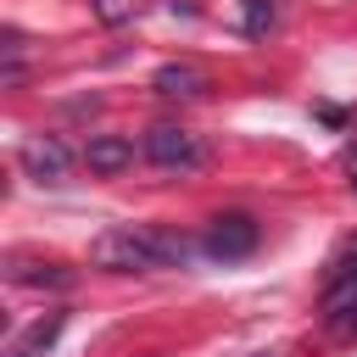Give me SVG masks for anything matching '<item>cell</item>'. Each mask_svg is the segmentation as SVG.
I'll return each mask as SVG.
<instances>
[{
    "label": "cell",
    "instance_id": "obj_1",
    "mask_svg": "<svg viewBox=\"0 0 357 357\" xmlns=\"http://www.w3.org/2000/svg\"><path fill=\"white\" fill-rule=\"evenodd\" d=\"M89 262L95 268H112V273H151L162 268V251L151 240V229H106L95 245H89Z\"/></svg>",
    "mask_w": 357,
    "mask_h": 357
},
{
    "label": "cell",
    "instance_id": "obj_2",
    "mask_svg": "<svg viewBox=\"0 0 357 357\" xmlns=\"http://www.w3.org/2000/svg\"><path fill=\"white\" fill-rule=\"evenodd\" d=\"M257 245H262V229H257L251 212H218V218L206 223V240H201V251L218 257V262H240V257H251Z\"/></svg>",
    "mask_w": 357,
    "mask_h": 357
},
{
    "label": "cell",
    "instance_id": "obj_3",
    "mask_svg": "<svg viewBox=\"0 0 357 357\" xmlns=\"http://www.w3.org/2000/svg\"><path fill=\"white\" fill-rule=\"evenodd\" d=\"M145 156H151L156 167H167V173H184V167H201V162H206V145H201L190 128H178V123H156V128L145 134Z\"/></svg>",
    "mask_w": 357,
    "mask_h": 357
},
{
    "label": "cell",
    "instance_id": "obj_4",
    "mask_svg": "<svg viewBox=\"0 0 357 357\" xmlns=\"http://www.w3.org/2000/svg\"><path fill=\"white\" fill-rule=\"evenodd\" d=\"M17 162H22V173H28V178H45V184H56V178H67V167H73V151H67L56 134H33V139H22Z\"/></svg>",
    "mask_w": 357,
    "mask_h": 357
},
{
    "label": "cell",
    "instance_id": "obj_5",
    "mask_svg": "<svg viewBox=\"0 0 357 357\" xmlns=\"http://www.w3.org/2000/svg\"><path fill=\"white\" fill-rule=\"evenodd\" d=\"M151 89H156V95H173V100H195V95L206 89V73H201L195 61H167V67H156Z\"/></svg>",
    "mask_w": 357,
    "mask_h": 357
},
{
    "label": "cell",
    "instance_id": "obj_6",
    "mask_svg": "<svg viewBox=\"0 0 357 357\" xmlns=\"http://www.w3.org/2000/svg\"><path fill=\"white\" fill-rule=\"evenodd\" d=\"M84 162H89V173H123V167L134 162V139H123V134H95V139L84 145Z\"/></svg>",
    "mask_w": 357,
    "mask_h": 357
},
{
    "label": "cell",
    "instance_id": "obj_7",
    "mask_svg": "<svg viewBox=\"0 0 357 357\" xmlns=\"http://www.w3.org/2000/svg\"><path fill=\"white\" fill-rule=\"evenodd\" d=\"M61 324H67L61 312H45V318H33V324H28V329L11 340V351H6V357H39V351H50V346H56V335H61Z\"/></svg>",
    "mask_w": 357,
    "mask_h": 357
},
{
    "label": "cell",
    "instance_id": "obj_8",
    "mask_svg": "<svg viewBox=\"0 0 357 357\" xmlns=\"http://www.w3.org/2000/svg\"><path fill=\"white\" fill-rule=\"evenodd\" d=\"M6 273H11L17 284H73V268H61V262H33V257H11Z\"/></svg>",
    "mask_w": 357,
    "mask_h": 357
},
{
    "label": "cell",
    "instance_id": "obj_9",
    "mask_svg": "<svg viewBox=\"0 0 357 357\" xmlns=\"http://www.w3.org/2000/svg\"><path fill=\"white\" fill-rule=\"evenodd\" d=\"M318 312H324V318H329V324L340 329V324H346V318L357 312V273H340V279H335V284L324 290V301H318Z\"/></svg>",
    "mask_w": 357,
    "mask_h": 357
},
{
    "label": "cell",
    "instance_id": "obj_10",
    "mask_svg": "<svg viewBox=\"0 0 357 357\" xmlns=\"http://www.w3.org/2000/svg\"><path fill=\"white\" fill-rule=\"evenodd\" d=\"M89 11H95L106 28H123V22H134V17L145 11V0H89Z\"/></svg>",
    "mask_w": 357,
    "mask_h": 357
},
{
    "label": "cell",
    "instance_id": "obj_11",
    "mask_svg": "<svg viewBox=\"0 0 357 357\" xmlns=\"http://www.w3.org/2000/svg\"><path fill=\"white\" fill-rule=\"evenodd\" d=\"M273 17H279L273 0H245V33H251V39H262V33L273 28Z\"/></svg>",
    "mask_w": 357,
    "mask_h": 357
},
{
    "label": "cell",
    "instance_id": "obj_12",
    "mask_svg": "<svg viewBox=\"0 0 357 357\" xmlns=\"http://www.w3.org/2000/svg\"><path fill=\"white\" fill-rule=\"evenodd\" d=\"M346 273H357V234L346 240Z\"/></svg>",
    "mask_w": 357,
    "mask_h": 357
},
{
    "label": "cell",
    "instance_id": "obj_13",
    "mask_svg": "<svg viewBox=\"0 0 357 357\" xmlns=\"http://www.w3.org/2000/svg\"><path fill=\"white\" fill-rule=\"evenodd\" d=\"M351 178H357V162H351Z\"/></svg>",
    "mask_w": 357,
    "mask_h": 357
}]
</instances>
